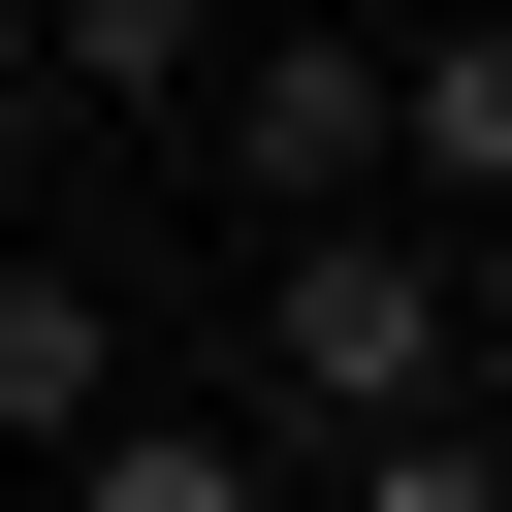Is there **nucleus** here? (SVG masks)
<instances>
[{"label": "nucleus", "instance_id": "423d86ee", "mask_svg": "<svg viewBox=\"0 0 512 512\" xmlns=\"http://www.w3.org/2000/svg\"><path fill=\"white\" fill-rule=\"evenodd\" d=\"M352 512H512V448H448V416H416V448H352Z\"/></svg>", "mask_w": 512, "mask_h": 512}, {"label": "nucleus", "instance_id": "f257e3e1", "mask_svg": "<svg viewBox=\"0 0 512 512\" xmlns=\"http://www.w3.org/2000/svg\"><path fill=\"white\" fill-rule=\"evenodd\" d=\"M256 320H288V416H352V448H416V416H448V256L288 224V256H256Z\"/></svg>", "mask_w": 512, "mask_h": 512}, {"label": "nucleus", "instance_id": "f03ea898", "mask_svg": "<svg viewBox=\"0 0 512 512\" xmlns=\"http://www.w3.org/2000/svg\"><path fill=\"white\" fill-rule=\"evenodd\" d=\"M224 160H256V224H320V192L384 160V64H352V32H288V64H224Z\"/></svg>", "mask_w": 512, "mask_h": 512}, {"label": "nucleus", "instance_id": "20e7f679", "mask_svg": "<svg viewBox=\"0 0 512 512\" xmlns=\"http://www.w3.org/2000/svg\"><path fill=\"white\" fill-rule=\"evenodd\" d=\"M384 160H448V192H512V32H416V64H384Z\"/></svg>", "mask_w": 512, "mask_h": 512}, {"label": "nucleus", "instance_id": "39448f33", "mask_svg": "<svg viewBox=\"0 0 512 512\" xmlns=\"http://www.w3.org/2000/svg\"><path fill=\"white\" fill-rule=\"evenodd\" d=\"M64 512H288V480H256L224 416H96V448H64Z\"/></svg>", "mask_w": 512, "mask_h": 512}, {"label": "nucleus", "instance_id": "7ed1b4c3", "mask_svg": "<svg viewBox=\"0 0 512 512\" xmlns=\"http://www.w3.org/2000/svg\"><path fill=\"white\" fill-rule=\"evenodd\" d=\"M96 416H128V320L64 256H0V448H96Z\"/></svg>", "mask_w": 512, "mask_h": 512}]
</instances>
